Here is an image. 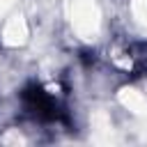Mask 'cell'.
<instances>
[{
    "instance_id": "obj_1",
    "label": "cell",
    "mask_w": 147,
    "mask_h": 147,
    "mask_svg": "<svg viewBox=\"0 0 147 147\" xmlns=\"http://www.w3.org/2000/svg\"><path fill=\"white\" fill-rule=\"evenodd\" d=\"M23 113L41 124H64L67 122V106L64 94L44 83H30L21 92Z\"/></svg>"
},
{
    "instance_id": "obj_2",
    "label": "cell",
    "mask_w": 147,
    "mask_h": 147,
    "mask_svg": "<svg viewBox=\"0 0 147 147\" xmlns=\"http://www.w3.org/2000/svg\"><path fill=\"white\" fill-rule=\"evenodd\" d=\"M108 60L117 71L126 76H142L147 71V44H138V41L117 44L110 51Z\"/></svg>"
}]
</instances>
